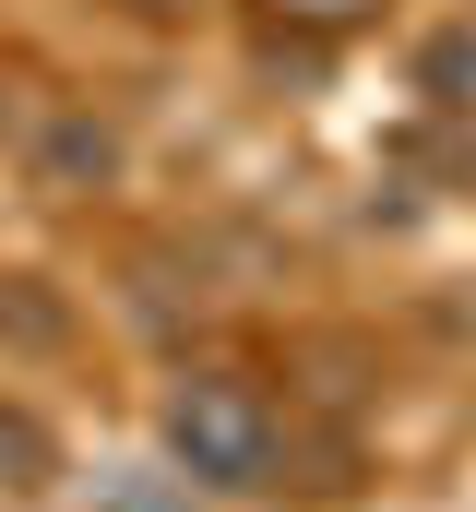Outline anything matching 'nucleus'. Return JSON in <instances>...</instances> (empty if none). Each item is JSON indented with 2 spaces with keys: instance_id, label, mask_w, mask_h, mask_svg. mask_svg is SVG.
<instances>
[{
  "instance_id": "f257e3e1",
  "label": "nucleus",
  "mask_w": 476,
  "mask_h": 512,
  "mask_svg": "<svg viewBox=\"0 0 476 512\" xmlns=\"http://www.w3.org/2000/svg\"><path fill=\"white\" fill-rule=\"evenodd\" d=\"M167 441H179V465L215 477V489H262V477H274V405L250 382H179Z\"/></svg>"
},
{
  "instance_id": "f03ea898",
  "label": "nucleus",
  "mask_w": 476,
  "mask_h": 512,
  "mask_svg": "<svg viewBox=\"0 0 476 512\" xmlns=\"http://www.w3.org/2000/svg\"><path fill=\"white\" fill-rule=\"evenodd\" d=\"M417 84H429L441 108H476V24H453V36H441V48L417 60Z\"/></svg>"
},
{
  "instance_id": "7ed1b4c3",
  "label": "nucleus",
  "mask_w": 476,
  "mask_h": 512,
  "mask_svg": "<svg viewBox=\"0 0 476 512\" xmlns=\"http://www.w3.org/2000/svg\"><path fill=\"white\" fill-rule=\"evenodd\" d=\"M24 477H48V441H36V417L0 405V489H24Z\"/></svg>"
},
{
  "instance_id": "20e7f679",
  "label": "nucleus",
  "mask_w": 476,
  "mask_h": 512,
  "mask_svg": "<svg viewBox=\"0 0 476 512\" xmlns=\"http://www.w3.org/2000/svg\"><path fill=\"white\" fill-rule=\"evenodd\" d=\"M48 167H60V179H84V167L108 179V131H84V120H72V131H60V143H48Z\"/></svg>"
},
{
  "instance_id": "39448f33",
  "label": "nucleus",
  "mask_w": 476,
  "mask_h": 512,
  "mask_svg": "<svg viewBox=\"0 0 476 512\" xmlns=\"http://www.w3.org/2000/svg\"><path fill=\"white\" fill-rule=\"evenodd\" d=\"M298 24H357V12H381V0H286Z\"/></svg>"
},
{
  "instance_id": "423d86ee",
  "label": "nucleus",
  "mask_w": 476,
  "mask_h": 512,
  "mask_svg": "<svg viewBox=\"0 0 476 512\" xmlns=\"http://www.w3.org/2000/svg\"><path fill=\"white\" fill-rule=\"evenodd\" d=\"M143 12H179V0H143Z\"/></svg>"
}]
</instances>
